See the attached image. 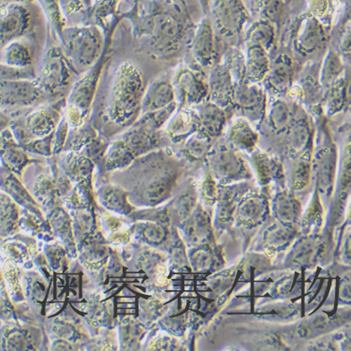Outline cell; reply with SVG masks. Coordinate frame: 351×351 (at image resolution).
Segmentation results:
<instances>
[{
    "mask_svg": "<svg viewBox=\"0 0 351 351\" xmlns=\"http://www.w3.org/2000/svg\"><path fill=\"white\" fill-rule=\"evenodd\" d=\"M324 88L320 84L319 74L317 76L313 73H306L302 77L298 86H292L288 94L297 101L306 102V104L317 105L322 101Z\"/></svg>",
    "mask_w": 351,
    "mask_h": 351,
    "instance_id": "cell-36",
    "label": "cell"
},
{
    "mask_svg": "<svg viewBox=\"0 0 351 351\" xmlns=\"http://www.w3.org/2000/svg\"><path fill=\"white\" fill-rule=\"evenodd\" d=\"M145 81L141 71L132 62L119 64L110 88L107 112L109 119L120 128H129L139 119Z\"/></svg>",
    "mask_w": 351,
    "mask_h": 351,
    "instance_id": "cell-2",
    "label": "cell"
},
{
    "mask_svg": "<svg viewBox=\"0 0 351 351\" xmlns=\"http://www.w3.org/2000/svg\"><path fill=\"white\" fill-rule=\"evenodd\" d=\"M253 164L256 173L263 184H267L271 179L281 174V166L278 161L269 157L267 154L257 152L253 156Z\"/></svg>",
    "mask_w": 351,
    "mask_h": 351,
    "instance_id": "cell-49",
    "label": "cell"
},
{
    "mask_svg": "<svg viewBox=\"0 0 351 351\" xmlns=\"http://www.w3.org/2000/svg\"><path fill=\"white\" fill-rule=\"evenodd\" d=\"M345 73L342 56L335 50L328 51L319 71V79L324 88L335 83Z\"/></svg>",
    "mask_w": 351,
    "mask_h": 351,
    "instance_id": "cell-44",
    "label": "cell"
},
{
    "mask_svg": "<svg viewBox=\"0 0 351 351\" xmlns=\"http://www.w3.org/2000/svg\"><path fill=\"white\" fill-rule=\"evenodd\" d=\"M213 139L208 136L197 132L184 141L183 154L184 157L191 160H199L208 156L212 149Z\"/></svg>",
    "mask_w": 351,
    "mask_h": 351,
    "instance_id": "cell-48",
    "label": "cell"
},
{
    "mask_svg": "<svg viewBox=\"0 0 351 351\" xmlns=\"http://www.w3.org/2000/svg\"><path fill=\"white\" fill-rule=\"evenodd\" d=\"M199 115L194 107H179L166 124V136L171 142L178 143L188 140L199 132Z\"/></svg>",
    "mask_w": 351,
    "mask_h": 351,
    "instance_id": "cell-23",
    "label": "cell"
},
{
    "mask_svg": "<svg viewBox=\"0 0 351 351\" xmlns=\"http://www.w3.org/2000/svg\"><path fill=\"white\" fill-rule=\"evenodd\" d=\"M53 143H55V132L45 137L30 141L23 145L28 154L49 158L53 156Z\"/></svg>",
    "mask_w": 351,
    "mask_h": 351,
    "instance_id": "cell-52",
    "label": "cell"
},
{
    "mask_svg": "<svg viewBox=\"0 0 351 351\" xmlns=\"http://www.w3.org/2000/svg\"><path fill=\"white\" fill-rule=\"evenodd\" d=\"M267 106V95L263 87L247 82L237 83L233 108L239 112L242 119L250 124H258L265 119Z\"/></svg>",
    "mask_w": 351,
    "mask_h": 351,
    "instance_id": "cell-13",
    "label": "cell"
},
{
    "mask_svg": "<svg viewBox=\"0 0 351 351\" xmlns=\"http://www.w3.org/2000/svg\"><path fill=\"white\" fill-rule=\"evenodd\" d=\"M0 191L9 195L22 208H40L18 176L5 166H0Z\"/></svg>",
    "mask_w": 351,
    "mask_h": 351,
    "instance_id": "cell-28",
    "label": "cell"
},
{
    "mask_svg": "<svg viewBox=\"0 0 351 351\" xmlns=\"http://www.w3.org/2000/svg\"><path fill=\"white\" fill-rule=\"evenodd\" d=\"M136 158L128 149L119 138L110 143L108 149L105 153L102 169L105 173H114L125 170L132 165Z\"/></svg>",
    "mask_w": 351,
    "mask_h": 351,
    "instance_id": "cell-35",
    "label": "cell"
},
{
    "mask_svg": "<svg viewBox=\"0 0 351 351\" xmlns=\"http://www.w3.org/2000/svg\"><path fill=\"white\" fill-rule=\"evenodd\" d=\"M97 135L99 132L93 125L87 124L86 122L80 127L73 128L69 132L63 152H68V151L81 152Z\"/></svg>",
    "mask_w": 351,
    "mask_h": 351,
    "instance_id": "cell-46",
    "label": "cell"
},
{
    "mask_svg": "<svg viewBox=\"0 0 351 351\" xmlns=\"http://www.w3.org/2000/svg\"><path fill=\"white\" fill-rule=\"evenodd\" d=\"M117 335H119V350H140L141 342L145 335V328L142 322L132 317H125L119 319L117 324Z\"/></svg>",
    "mask_w": 351,
    "mask_h": 351,
    "instance_id": "cell-37",
    "label": "cell"
},
{
    "mask_svg": "<svg viewBox=\"0 0 351 351\" xmlns=\"http://www.w3.org/2000/svg\"><path fill=\"white\" fill-rule=\"evenodd\" d=\"M28 27L29 18L24 8L10 6L0 9V43L21 37Z\"/></svg>",
    "mask_w": 351,
    "mask_h": 351,
    "instance_id": "cell-25",
    "label": "cell"
},
{
    "mask_svg": "<svg viewBox=\"0 0 351 351\" xmlns=\"http://www.w3.org/2000/svg\"><path fill=\"white\" fill-rule=\"evenodd\" d=\"M328 38L324 23L309 12L302 15L296 22L292 32V47L302 56H313L326 46Z\"/></svg>",
    "mask_w": 351,
    "mask_h": 351,
    "instance_id": "cell-11",
    "label": "cell"
},
{
    "mask_svg": "<svg viewBox=\"0 0 351 351\" xmlns=\"http://www.w3.org/2000/svg\"><path fill=\"white\" fill-rule=\"evenodd\" d=\"M167 238L168 230L166 225L153 221L133 223L132 240L157 245L165 242Z\"/></svg>",
    "mask_w": 351,
    "mask_h": 351,
    "instance_id": "cell-41",
    "label": "cell"
},
{
    "mask_svg": "<svg viewBox=\"0 0 351 351\" xmlns=\"http://www.w3.org/2000/svg\"><path fill=\"white\" fill-rule=\"evenodd\" d=\"M276 40V25L267 20H257L247 28L245 35L247 47L252 45L261 46L269 53L275 46Z\"/></svg>",
    "mask_w": 351,
    "mask_h": 351,
    "instance_id": "cell-38",
    "label": "cell"
},
{
    "mask_svg": "<svg viewBox=\"0 0 351 351\" xmlns=\"http://www.w3.org/2000/svg\"><path fill=\"white\" fill-rule=\"evenodd\" d=\"M21 209L5 192L0 191V240L20 232Z\"/></svg>",
    "mask_w": 351,
    "mask_h": 351,
    "instance_id": "cell-34",
    "label": "cell"
},
{
    "mask_svg": "<svg viewBox=\"0 0 351 351\" xmlns=\"http://www.w3.org/2000/svg\"><path fill=\"white\" fill-rule=\"evenodd\" d=\"M75 71L62 48L51 46L43 56L37 80L51 97H58L71 88Z\"/></svg>",
    "mask_w": 351,
    "mask_h": 351,
    "instance_id": "cell-6",
    "label": "cell"
},
{
    "mask_svg": "<svg viewBox=\"0 0 351 351\" xmlns=\"http://www.w3.org/2000/svg\"><path fill=\"white\" fill-rule=\"evenodd\" d=\"M129 195L125 189L112 182L95 189L97 206L123 217H129L136 210L129 201Z\"/></svg>",
    "mask_w": 351,
    "mask_h": 351,
    "instance_id": "cell-21",
    "label": "cell"
},
{
    "mask_svg": "<svg viewBox=\"0 0 351 351\" xmlns=\"http://www.w3.org/2000/svg\"><path fill=\"white\" fill-rule=\"evenodd\" d=\"M114 248L105 239L101 230L77 245L79 263L97 287L101 285L106 276L107 267Z\"/></svg>",
    "mask_w": 351,
    "mask_h": 351,
    "instance_id": "cell-7",
    "label": "cell"
},
{
    "mask_svg": "<svg viewBox=\"0 0 351 351\" xmlns=\"http://www.w3.org/2000/svg\"><path fill=\"white\" fill-rule=\"evenodd\" d=\"M49 350H80L78 345L62 338H53Z\"/></svg>",
    "mask_w": 351,
    "mask_h": 351,
    "instance_id": "cell-60",
    "label": "cell"
},
{
    "mask_svg": "<svg viewBox=\"0 0 351 351\" xmlns=\"http://www.w3.org/2000/svg\"><path fill=\"white\" fill-rule=\"evenodd\" d=\"M294 63L291 56L286 53H278L271 61L270 69L263 83L265 89L275 96L288 94L293 84Z\"/></svg>",
    "mask_w": 351,
    "mask_h": 351,
    "instance_id": "cell-19",
    "label": "cell"
},
{
    "mask_svg": "<svg viewBox=\"0 0 351 351\" xmlns=\"http://www.w3.org/2000/svg\"><path fill=\"white\" fill-rule=\"evenodd\" d=\"M265 117L271 129L276 132H284L291 124L293 108L281 97H275L269 104Z\"/></svg>",
    "mask_w": 351,
    "mask_h": 351,
    "instance_id": "cell-40",
    "label": "cell"
},
{
    "mask_svg": "<svg viewBox=\"0 0 351 351\" xmlns=\"http://www.w3.org/2000/svg\"><path fill=\"white\" fill-rule=\"evenodd\" d=\"M6 245V251L10 257L17 263H25L33 261L38 253L37 241L35 238L23 237Z\"/></svg>",
    "mask_w": 351,
    "mask_h": 351,
    "instance_id": "cell-47",
    "label": "cell"
},
{
    "mask_svg": "<svg viewBox=\"0 0 351 351\" xmlns=\"http://www.w3.org/2000/svg\"><path fill=\"white\" fill-rule=\"evenodd\" d=\"M65 104V99H61L56 104L40 106L27 112L22 121L12 122L17 143L23 146L30 141L45 137L55 132L62 117L61 112Z\"/></svg>",
    "mask_w": 351,
    "mask_h": 351,
    "instance_id": "cell-5",
    "label": "cell"
},
{
    "mask_svg": "<svg viewBox=\"0 0 351 351\" xmlns=\"http://www.w3.org/2000/svg\"><path fill=\"white\" fill-rule=\"evenodd\" d=\"M43 253L53 273H65L71 268V260L73 258L69 256L63 243L58 239L45 243Z\"/></svg>",
    "mask_w": 351,
    "mask_h": 351,
    "instance_id": "cell-43",
    "label": "cell"
},
{
    "mask_svg": "<svg viewBox=\"0 0 351 351\" xmlns=\"http://www.w3.org/2000/svg\"><path fill=\"white\" fill-rule=\"evenodd\" d=\"M310 176H311V162L306 157L300 158L292 170V184L294 189L306 188L309 183Z\"/></svg>",
    "mask_w": 351,
    "mask_h": 351,
    "instance_id": "cell-55",
    "label": "cell"
},
{
    "mask_svg": "<svg viewBox=\"0 0 351 351\" xmlns=\"http://www.w3.org/2000/svg\"><path fill=\"white\" fill-rule=\"evenodd\" d=\"M194 108L199 115V132L213 140L219 137L226 127V110L210 101H206Z\"/></svg>",
    "mask_w": 351,
    "mask_h": 351,
    "instance_id": "cell-26",
    "label": "cell"
},
{
    "mask_svg": "<svg viewBox=\"0 0 351 351\" xmlns=\"http://www.w3.org/2000/svg\"><path fill=\"white\" fill-rule=\"evenodd\" d=\"M189 32V17L178 0H161L160 6L141 20L137 27L140 38L161 58H169L180 50Z\"/></svg>",
    "mask_w": 351,
    "mask_h": 351,
    "instance_id": "cell-1",
    "label": "cell"
},
{
    "mask_svg": "<svg viewBox=\"0 0 351 351\" xmlns=\"http://www.w3.org/2000/svg\"><path fill=\"white\" fill-rule=\"evenodd\" d=\"M224 63L229 68L237 83L245 82V58L238 49H230Z\"/></svg>",
    "mask_w": 351,
    "mask_h": 351,
    "instance_id": "cell-54",
    "label": "cell"
},
{
    "mask_svg": "<svg viewBox=\"0 0 351 351\" xmlns=\"http://www.w3.org/2000/svg\"><path fill=\"white\" fill-rule=\"evenodd\" d=\"M286 132L288 133V142L291 149L303 152L311 139L312 129L308 117L299 107L293 109V117Z\"/></svg>",
    "mask_w": 351,
    "mask_h": 351,
    "instance_id": "cell-32",
    "label": "cell"
},
{
    "mask_svg": "<svg viewBox=\"0 0 351 351\" xmlns=\"http://www.w3.org/2000/svg\"><path fill=\"white\" fill-rule=\"evenodd\" d=\"M55 157L61 170L74 184H84L94 186L96 165L86 156L81 152L68 151Z\"/></svg>",
    "mask_w": 351,
    "mask_h": 351,
    "instance_id": "cell-20",
    "label": "cell"
},
{
    "mask_svg": "<svg viewBox=\"0 0 351 351\" xmlns=\"http://www.w3.org/2000/svg\"><path fill=\"white\" fill-rule=\"evenodd\" d=\"M62 50L75 73H84L101 60L104 37L96 27L64 28Z\"/></svg>",
    "mask_w": 351,
    "mask_h": 351,
    "instance_id": "cell-3",
    "label": "cell"
},
{
    "mask_svg": "<svg viewBox=\"0 0 351 351\" xmlns=\"http://www.w3.org/2000/svg\"><path fill=\"white\" fill-rule=\"evenodd\" d=\"M109 145V141L104 136L99 134L81 151V153L93 161L97 167V166L102 165L105 153L108 149Z\"/></svg>",
    "mask_w": 351,
    "mask_h": 351,
    "instance_id": "cell-53",
    "label": "cell"
},
{
    "mask_svg": "<svg viewBox=\"0 0 351 351\" xmlns=\"http://www.w3.org/2000/svg\"><path fill=\"white\" fill-rule=\"evenodd\" d=\"M150 347L148 350H178L176 346H178V341L174 340L170 337H154L149 343Z\"/></svg>",
    "mask_w": 351,
    "mask_h": 351,
    "instance_id": "cell-58",
    "label": "cell"
},
{
    "mask_svg": "<svg viewBox=\"0 0 351 351\" xmlns=\"http://www.w3.org/2000/svg\"><path fill=\"white\" fill-rule=\"evenodd\" d=\"M102 66L104 63L101 58V60L97 61L92 68L86 73H82L83 75L71 87L65 104L66 111L64 112L71 129L80 127L88 119L97 84L101 78Z\"/></svg>",
    "mask_w": 351,
    "mask_h": 351,
    "instance_id": "cell-4",
    "label": "cell"
},
{
    "mask_svg": "<svg viewBox=\"0 0 351 351\" xmlns=\"http://www.w3.org/2000/svg\"><path fill=\"white\" fill-rule=\"evenodd\" d=\"M173 102L178 101L173 82L167 77H161L145 89L141 106V114L166 108Z\"/></svg>",
    "mask_w": 351,
    "mask_h": 351,
    "instance_id": "cell-24",
    "label": "cell"
},
{
    "mask_svg": "<svg viewBox=\"0 0 351 351\" xmlns=\"http://www.w3.org/2000/svg\"><path fill=\"white\" fill-rule=\"evenodd\" d=\"M16 319L14 306L10 304L9 300L0 294V320L4 322H12Z\"/></svg>",
    "mask_w": 351,
    "mask_h": 351,
    "instance_id": "cell-59",
    "label": "cell"
},
{
    "mask_svg": "<svg viewBox=\"0 0 351 351\" xmlns=\"http://www.w3.org/2000/svg\"><path fill=\"white\" fill-rule=\"evenodd\" d=\"M0 158L3 166L18 176H21L28 165L33 162L27 151L17 143L9 130L6 132L3 146L0 149Z\"/></svg>",
    "mask_w": 351,
    "mask_h": 351,
    "instance_id": "cell-30",
    "label": "cell"
},
{
    "mask_svg": "<svg viewBox=\"0 0 351 351\" xmlns=\"http://www.w3.org/2000/svg\"><path fill=\"white\" fill-rule=\"evenodd\" d=\"M191 52L195 62L202 68H213L216 63L217 36L210 18H204L195 29L191 42Z\"/></svg>",
    "mask_w": 351,
    "mask_h": 351,
    "instance_id": "cell-15",
    "label": "cell"
},
{
    "mask_svg": "<svg viewBox=\"0 0 351 351\" xmlns=\"http://www.w3.org/2000/svg\"><path fill=\"white\" fill-rule=\"evenodd\" d=\"M49 335L45 325L28 324H16L7 322L0 330V350L8 351L49 350L46 346Z\"/></svg>",
    "mask_w": 351,
    "mask_h": 351,
    "instance_id": "cell-10",
    "label": "cell"
},
{
    "mask_svg": "<svg viewBox=\"0 0 351 351\" xmlns=\"http://www.w3.org/2000/svg\"><path fill=\"white\" fill-rule=\"evenodd\" d=\"M24 294L30 306L38 307L47 295L48 282L40 275V271H29L25 274Z\"/></svg>",
    "mask_w": 351,
    "mask_h": 351,
    "instance_id": "cell-45",
    "label": "cell"
},
{
    "mask_svg": "<svg viewBox=\"0 0 351 351\" xmlns=\"http://www.w3.org/2000/svg\"><path fill=\"white\" fill-rule=\"evenodd\" d=\"M178 1H181V0H178Z\"/></svg>",
    "mask_w": 351,
    "mask_h": 351,
    "instance_id": "cell-64",
    "label": "cell"
},
{
    "mask_svg": "<svg viewBox=\"0 0 351 351\" xmlns=\"http://www.w3.org/2000/svg\"><path fill=\"white\" fill-rule=\"evenodd\" d=\"M173 82L179 107H196L208 101V83L189 66H179Z\"/></svg>",
    "mask_w": 351,
    "mask_h": 351,
    "instance_id": "cell-12",
    "label": "cell"
},
{
    "mask_svg": "<svg viewBox=\"0 0 351 351\" xmlns=\"http://www.w3.org/2000/svg\"><path fill=\"white\" fill-rule=\"evenodd\" d=\"M286 2L284 0H253V6L261 19L271 23L280 21Z\"/></svg>",
    "mask_w": 351,
    "mask_h": 351,
    "instance_id": "cell-51",
    "label": "cell"
},
{
    "mask_svg": "<svg viewBox=\"0 0 351 351\" xmlns=\"http://www.w3.org/2000/svg\"><path fill=\"white\" fill-rule=\"evenodd\" d=\"M70 125L65 114L61 117L60 123L55 130V143H53V156L60 155L63 152L64 146H65L66 138H68L69 132H70Z\"/></svg>",
    "mask_w": 351,
    "mask_h": 351,
    "instance_id": "cell-56",
    "label": "cell"
},
{
    "mask_svg": "<svg viewBox=\"0 0 351 351\" xmlns=\"http://www.w3.org/2000/svg\"><path fill=\"white\" fill-rule=\"evenodd\" d=\"M227 139L230 145L239 149L253 151L257 145L258 136L250 123L240 117L230 124Z\"/></svg>",
    "mask_w": 351,
    "mask_h": 351,
    "instance_id": "cell-39",
    "label": "cell"
},
{
    "mask_svg": "<svg viewBox=\"0 0 351 351\" xmlns=\"http://www.w3.org/2000/svg\"><path fill=\"white\" fill-rule=\"evenodd\" d=\"M119 138L135 158L157 149L161 143L160 132L151 130L138 119Z\"/></svg>",
    "mask_w": 351,
    "mask_h": 351,
    "instance_id": "cell-18",
    "label": "cell"
},
{
    "mask_svg": "<svg viewBox=\"0 0 351 351\" xmlns=\"http://www.w3.org/2000/svg\"><path fill=\"white\" fill-rule=\"evenodd\" d=\"M350 73H344L335 83L325 88L322 97V106L325 114L332 117L344 111L350 105Z\"/></svg>",
    "mask_w": 351,
    "mask_h": 351,
    "instance_id": "cell-27",
    "label": "cell"
},
{
    "mask_svg": "<svg viewBox=\"0 0 351 351\" xmlns=\"http://www.w3.org/2000/svg\"><path fill=\"white\" fill-rule=\"evenodd\" d=\"M12 120L0 112V133L6 132L8 128L12 124Z\"/></svg>",
    "mask_w": 351,
    "mask_h": 351,
    "instance_id": "cell-62",
    "label": "cell"
},
{
    "mask_svg": "<svg viewBox=\"0 0 351 351\" xmlns=\"http://www.w3.org/2000/svg\"><path fill=\"white\" fill-rule=\"evenodd\" d=\"M340 52L344 56H350V24L348 25L347 29L344 30L342 36H341L339 43Z\"/></svg>",
    "mask_w": 351,
    "mask_h": 351,
    "instance_id": "cell-61",
    "label": "cell"
},
{
    "mask_svg": "<svg viewBox=\"0 0 351 351\" xmlns=\"http://www.w3.org/2000/svg\"><path fill=\"white\" fill-rule=\"evenodd\" d=\"M284 1H285V2H286V3H287V2H289V0H284Z\"/></svg>",
    "mask_w": 351,
    "mask_h": 351,
    "instance_id": "cell-63",
    "label": "cell"
},
{
    "mask_svg": "<svg viewBox=\"0 0 351 351\" xmlns=\"http://www.w3.org/2000/svg\"><path fill=\"white\" fill-rule=\"evenodd\" d=\"M119 350V335L117 328L104 330L93 335L81 346V350Z\"/></svg>",
    "mask_w": 351,
    "mask_h": 351,
    "instance_id": "cell-50",
    "label": "cell"
},
{
    "mask_svg": "<svg viewBox=\"0 0 351 351\" xmlns=\"http://www.w3.org/2000/svg\"><path fill=\"white\" fill-rule=\"evenodd\" d=\"M3 60L5 65L25 70L32 68L33 53L25 43L16 40H12L8 43L4 49Z\"/></svg>",
    "mask_w": 351,
    "mask_h": 351,
    "instance_id": "cell-42",
    "label": "cell"
},
{
    "mask_svg": "<svg viewBox=\"0 0 351 351\" xmlns=\"http://www.w3.org/2000/svg\"><path fill=\"white\" fill-rule=\"evenodd\" d=\"M208 83V101L227 110L232 107L237 82L226 64H217L213 66Z\"/></svg>",
    "mask_w": 351,
    "mask_h": 351,
    "instance_id": "cell-17",
    "label": "cell"
},
{
    "mask_svg": "<svg viewBox=\"0 0 351 351\" xmlns=\"http://www.w3.org/2000/svg\"><path fill=\"white\" fill-rule=\"evenodd\" d=\"M36 78L32 68L15 69L7 65H0V81L15 80V79Z\"/></svg>",
    "mask_w": 351,
    "mask_h": 351,
    "instance_id": "cell-57",
    "label": "cell"
},
{
    "mask_svg": "<svg viewBox=\"0 0 351 351\" xmlns=\"http://www.w3.org/2000/svg\"><path fill=\"white\" fill-rule=\"evenodd\" d=\"M24 230L29 237L37 238L43 243L56 240L45 213L40 208H22L20 216V230Z\"/></svg>",
    "mask_w": 351,
    "mask_h": 351,
    "instance_id": "cell-29",
    "label": "cell"
},
{
    "mask_svg": "<svg viewBox=\"0 0 351 351\" xmlns=\"http://www.w3.org/2000/svg\"><path fill=\"white\" fill-rule=\"evenodd\" d=\"M45 216L56 239L63 243L71 258L77 260L78 252H77L73 220H71L70 213L62 204V206L53 207L50 211L46 213Z\"/></svg>",
    "mask_w": 351,
    "mask_h": 351,
    "instance_id": "cell-22",
    "label": "cell"
},
{
    "mask_svg": "<svg viewBox=\"0 0 351 351\" xmlns=\"http://www.w3.org/2000/svg\"><path fill=\"white\" fill-rule=\"evenodd\" d=\"M97 207L99 206L97 204L96 206L89 208L68 210L73 220L74 238L77 245L83 242L86 237L99 232Z\"/></svg>",
    "mask_w": 351,
    "mask_h": 351,
    "instance_id": "cell-33",
    "label": "cell"
},
{
    "mask_svg": "<svg viewBox=\"0 0 351 351\" xmlns=\"http://www.w3.org/2000/svg\"><path fill=\"white\" fill-rule=\"evenodd\" d=\"M245 58V82L258 84L265 80L270 69L269 52L261 46H247Z\"/></svg>",
    "mask_w": 351,
    "mask_h": 351,
    "instance_id": "cell-31",
    "label": "cell"
},
{
    "mask_svg": "<svg viewBox=\"0 0 351 351\" xmlns=\"http://www.w3.org/2000/svg\"><path fill=\"white\" fill-rule=\"evenodd\" d=\"M32 195L33 198L38 202L45 215L53 207L62 206L63 201L58 193V188L52 171L47 165L38 166L36 173L33 174L32 180L28 184H25Z\"/></svg>",
    "mask_w": 351,
    "mask_h": 351,
    "instance_id": "cell-14",
    "label": "cell"
},
{
    "mask_svg": "<svg viewBox=\"0 0 351 351\" xmlns=\"http://www.w3.org/2000/svg\"><path fill=\"white\" fill-rule=\"evenodd\" d=\"M50 99L37 78L0 81V108L40 106Z\"/></svg>",
    "mask_w": 351,
    "mask_h": 351,
    "instance_id": "cell-9",
    "label": "cell"
},
{
    "mask_svg": "<svg viewBox=\"0 0 351 351\" xmlns=\"http://www.w3.org/2000/svg\"><path fill=\"white\" fill-rule=\"evenodd\" d=\"M208 155L210 168L217 176L224 179H238L247 176L245 161L230 145L222 143L212 152L210 151Z\"/></svg>",
    "mask_w": 351,
    "mask_h": 351,
    "instance_id": "cell-16",
    "label": "cell"
},
{
    "mask_svg": "<svg viewBox=\"0 0 351 351\" xmlns=\"http://www.w3.org/2000/svg\"><path fill=\"white\" fill-rule=\"evenodd\" d=\"M208 11L215 32L226 38L242 34L250 18L243 0H210Z\"/></svg>",
    "mask_w": 351,
    "mask_h": 351,
    "instance_id": "cell-8",
    "label": "cell"
}]
</instances>
